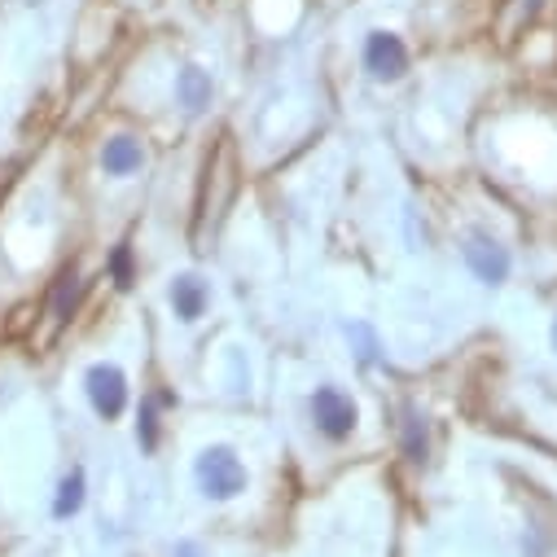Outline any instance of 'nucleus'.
I'll list each match as a JSON object with an SVG mask.
<instances>
[{
  "label": "nucleus",
  "mask_w": 557,
  "mask_h": 557,
  "mask_svg": "<svg viewBox=\"0 0 557 557\" xmlns=\"http://www.w3.org/2000/svg\"><path fill=\"white\" fill-rule=\"evenodd\" d=\"M194 487L207 505H233L250 492V470L233 444H207L194 457Z\"/></svg>",
  "instance_id": "1"
},
{
  "label": "nucleus",
  "mask_w": 557,
  "mask_h": 557,
  "mask_svg": "<svg viewBox=\"0 0 557 557\" xmlns=\"http://www.w3.org/2000/svg\"><path fill=\"white\" fill-rule=\"evenodd\" d=\"M308 422L325 444L338 448V444L356 440V431H360V399L351 391H343L338 382H321L308 395Z\"/></svg>",
  "instance_id": "2"
},
{
  "label": "nucleus",
  "mask_w": 557,
  "mask_h": 557,
  "mask_svg": "<svg viewBox=\"0 0 557 557\" xmlns=\"http://www.w3.org/2000/svg\"><path fill=\"white\" fill-rule=\"evenodd\" d=\"M211 299H215V290H211V282L198 268H185V272L168 276V308H172V317L181 325H198L211 312Z\"/></svg>",
  "instance_id": "6"
},
{
  "label": "nucleus",
  "mask_w": 557,
  "mask_h": 557,
  "mask_svg": "<svg viewBox=\"0 0 557 557\" xmlns=\"http://www.w3.org/2000/svg\"><path fill=\"white\" fill-rule=\"evenodd\" d=\"M97 163H101V176H110V181H132V176H141V172H146L150 150H146L141 136H132V132H110L106 141H101Z\"/></svg>",
  "instance_id": "7"
},
{
  "label": "nucleus",
  "mask_w": 557,
  "mask_h": 557,
  "mask_svg": "<svg viewBox=\"0 0 557 557\" xmlns=\"http://www.w3.org/2000/svg\"><path fill=\"white\" fill-rule=\"evenodd\" d=\"M136 276H141V263H136V250H132V242H119V246H110V255H106V282H110L119 295H127V290L136 286Z\"/></svg>",
  "instance_id": "13"
},
{
  "label": "nucleus",
  "mask_w": 557,
  "mask_h": 557,
  "mask_svg": "<svg viewBox=\"0 0 557 557\" xmlns=\"http://www.w3.org/2000/svg\"><path fill=\"white\" fill-rule=\"evenodd\" d=\"M176 404V395L168 391H146L141 404H136V422H132V435H136V448L146 457H154L163 448V412Z\"/></svg>",
  "instance_id": "8"
},
{
  "label": "nucleus",
  "mask_w": 557,
  "mask_h": 557,
  "mask_svg": "<svg viewBox=\"0 0 557 557\" xmlns=\"http://www.w3.org/2000/svg\"><path fill=\"white\" fill-rule=\"evenodd\" d=\"M343 334H347V343H351V356H356V364H360V369H377V364H386L382 338H377V330H373L369 321H351Z\"/></svg>",
  "instance_id": "14"
},
{
  "label": "nucleus",
  "mask_w": 557,
  "mask_h": 557,
  "mask_svg": "<svg viewBox=\"0 0 557 557\" xmlns=\"http://www.w3.org/2000/svg\"><path fill=\"white\" fill-rule=\"evenodd\" d=\"M360 66L369 71L373 84H399L408 79L412 71V49L399 32H386V27H373L360 45Z\"/></svg>",
  "instance_id": "5"
},
{
  "label": "nucleus",
  "mask_w": 557,
  "mask_h": 557,
  "mask_svg": "<svg viewBox=\"0 0 557 557\" xmlns=\"http://www.w3.org/2000/svg\"><path fill=\"white\" fill-rule=\"evenodd\" d=\"M399 453H404L412 466H426L431 453H435L431 417L417 408V404H404V408H399Z\"/></svg>",
  "instance_id": "10"
},
{
  "label": "nucleus",
  "mask_w": 557,
  "mask_h": 557,
  "mask_svg": "<svg viewBox=\"0 0 557 557\" xmlns=\"http://www.w3.org/2000/svg\"><path fill=\"white\" fill-rule=\"evenodd\" d=\"M461 263H466V272L474 276L479 286H487V290H500L509 276H513V250L492 233V228H483V224H470L466 233H461Z\"/></svg>",
  "instance_id": "3"
},
{
  "label": "nucleus",
  "mask_w": 557,
  "mask_h": 557,
  "mask_svg": "<svg viewBox=\"0 0 557 557\" xmlns=\"http://www.w3.org/2000/svg\"><path fill=\"white\" fill-rule=\"evenodd\" d=\"M84 395H88V408L97 412V422L110 426L132 408V377L114 360H92L84 369Z\"/></svg>",
  "instance_id": "4"
},
{
  "label": "nucleus",
  "mask_w": 557,
  "mask_h": 557,
  "mask_svg": "<svg viewBox=\"0 0 557 557\" xmlns=\"http://www.w3.org/2000/svg\"><path fill=\"white\" fill-rule=\"evenodd\" d=\"M548 347H553V356H557V308H553V321H548Z\"/></svg>",
  "instance_id": "16"
},
{
  "label": "nucleus",
  "mask_w": 557,
  "mask_h": 557,
  "mask_svg": "<svg viewBox=\"0 0 557 557\" xmlns=\"http://www.w3.org/2000/svg\"><path fill=\"white\" fill-rule=\"evenodd\" d=\"M172 557H202V544H194V540H181Z\"/></svg>",
  "instance_id": "15"
},
{
  "label": "nucleus",
  "mask_w": 557,
  "mask_h": 557,
  "mask_svg": "<svg viewBox=\"0 0 557 557\" xmlns=\"http://www.w3.org/2000/svg\"><path fill=\"white\" fill-rule=\"evenodd\" d=\"M84 295H88V282L79 276L75 263H66V268L58 272L53 290H49V312H53V321H58V325H71V321L79 317V308H84Z\"/></svg>",
  "instance_id": "11"
},
{
  "label": "nucleus",
  "mask_w": 557,
  "mask_h": 557,
  "mask_svg": "<svg viewBox=\"0 0 557 557\" xmlns=\"http://www.w3.org/2000/svg\"><path fill=\"white\" fill-rule=\"evenodd\" d=\"M172 92H176V106H181L189 119H198V114H207V110L215 106V75H211L207 66H198V62H185V66L176 71Z\"/></svg>",
  "instance_id": "9"
},
{
  "label": "nucleus",
  "mask_w": 557,
  "mask_h": 557,
  "mask_svg": "<svg viewBox=\"0 0 557 557\" xmlns=\"http://www.w3.org/2000/svg\"><path fill=\"white\" fill-rule=\"evenodd\" d=\"M84 505H88V474H84V466H71V470L58 479V492H53L49 513H53L58 522H71V518L84 513Z\"/></svg>",
  "instance_id": "12"
}]
</instances>
